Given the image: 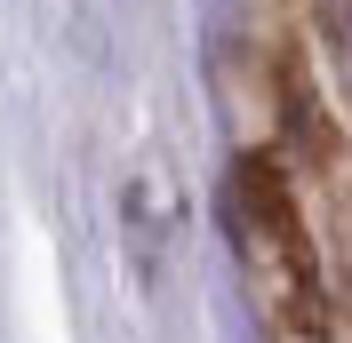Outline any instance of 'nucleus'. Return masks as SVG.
I'll return each instance as SVG.
<instances>
[{"mask_svg": "<svg viewBox=\"0 0 352 343\" xmlns=\"http://www.w3.org/2000/svg\"><path fill=\"white\" fill-rule=\"evenodd\" d=\"M320 40H329L336 88H344V104H352V0H320Z\"/></svg>", "mask_w": 352, "mask_h": 343, "instance_id": "f03ea898", "label": "nucleus"}, {"mask_svg": "<svg viewBox=\"0 0 352 343\" xmlns=\"http://www.w3.org/2000/svg\"><path fill=\"white\" fill-rule=\"evenodd\" d=\"M232 232H241V256L248 263H280V287L296 303H312V248L296 232V215H288V192L272 184L264 160H241V184H232Z\"/></svg>", "mask_w": 352, "mask_h": 343, "instance_id": "f257e3e1", "label": "nucleus"}]
</instances>
